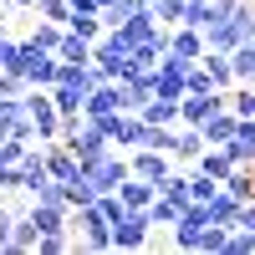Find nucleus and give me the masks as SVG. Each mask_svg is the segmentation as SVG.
<instances>
[{
  "label": "nucleus",
  "instance_id": "473e14b6",
  "mask_svg": "<svg viewBox=\"0 0 255 255\" xmlns=\"http://www.w3.org/2000/svg\"><path fill=\"white\" fill-rule=\"evenodd\" d=\"M215 179H204V174H189V199H199V204H209V199H215Z\"/></svg>",
  "mask_w": 255,
  "mask_h": 255
},
{
  "label": "nucleus",
  "instance_id": "f704fd0d",
  "mask_svg": "<svg viewBox=\"0 0 255 255\" xmlns=\"http://www.w3.org/2000/svg\"><path fill=\"white\" fill-rule=\"evenodd\" d=\"M5 138H20V143H36V123H31V113H20L15 123H10V133Z\"/></svg>",
  "mask_w": 255,
  "mask_h": 255
},
{
  "label": "nucleus",
  "instance_id": "a878e982",
  "mask_svg": "<svg viewBox=\"0 0 255 255\" xmlns=\"http://www.w3.org/2000/svg\"><path fill=\"white\" fill-rule=\"evenodd\" d=\"M230 31H235L240 41H255V0H240L235 15H230Z\"/></svg>",
  "mask_w": 255,
  "mask_h": 255
},
{
  "label": "nucleus",
  "instance_id": "f8f14e48",
  "mask_svg": "<svg viewBox=\"0 0 255 255\" xmlns=\"http://www.w3.org/2000/svg\"><path fill=\"white\" fill-rule=\"evenodd\" d=\"M153 194H158V184H153V179H138V174H128V179L118 184V199H123L128 209H148Z\"/></svg>",
  "mask_w": 255,
  "mask_h": 255
},
{
  "label": "nucleus",
  "instance_id": "58836bf2",
  "mask_svg": "<svg viewBox=\"0 0 255 255\" xmlns=\"http://www.w3.org/2000/svg\"><path fill=\"white\" fill-rule=\"evenodd\" d=\"M189 92H215V82H209V72L199 67V61L189 67Z\"/></svg>",
  "mask_w": 255,
  "mask_h": 255
},
{
  "label": "nucleus",
  "instance_id": "c756f323",
  "mask_svg": "<svg viewBox=\"0 0 255 255\" xmlns=\"http://www.w3.org/2000/svg\"><path fill=\"white\" fill-rule=\"evenodd\" d=\"M158 194H174V199H184V204H189V174H179V168H168V174L158 179Z\"/></svg>",
  "mask_w": 255,
  "mask_h": 255
},
{
  "label": "nucleus",
  "instance_id": "5701e85b",
  "mask_svg": "<svg viewBox=\"0 0 255 255\" xmlns=\"http://www.w3.org/2000/svg\"><path fill=\"white\" fill-rule=\"evenodd\" d=\"M225 97H230V113L235 118H255V82H235Z\"/></svg>",
  "mask_w": 255,
  "mask_h": 255
},
{
  "label": "nucleus",
  "instance_id": "f257e3e1",
  "mask_svg": "<svg viewBox=\"0 0 255 255\" xmlns=\"http://www.w3.org/2000/svg\"><path fill=\"white\" fill-rule=\"evenodd\" d=\"M148 235H153L148 209H123V215L113 220V250H143Z\"/></svg>",
  "mask_w": 255,
  "mask_h": 255
},
{
  "label": "nucleus",
  "instance_id": "c85d7f7f",
  "mask_svg": "<svg viewBox=\"0 0 255 255\" xmlns=\"http://www.w3.org/2000/svg\"><path fill=\"white\" fill-rule=\"evenodd\" d=\"M36 20H56V26H67V20H72V0H36Z\"/></svg>",
  "mask_w": 255,
  "mask_h": 255
},
{
  "label": "nucleus",
  "instance_id": "a211bd4d",
  "mask_svg": "<svg viewBox=\"0 0 255 255\" xmlns=\"http://www.w3.org/2000/svg\"><path fill=\"white\" fill-rule=\"evenodd\" d=\"M199 148H204V138H199V128H179V133H174V148H168V153H174V158H184V163H194L199 158Z\"/></svg>",
  "mask_w": 255,
  "mask_h": 255
},
{
  "label": "nucleus",
  "instance_id": "2f4dec72",
  "mask_svg": "<svg viewBox=\"0 0 255 255\" xmlns=\"http://www.w3.org/2000/svg\"><path fill=\"white\" fill-rule=\"evenodd\" d=\"M184 5H189V0H158V5H153L158 26H184Z\"/></svg>",
  "mask_w": 255,
  "mask_h": 255
},
{
  "label": "nucleus",
  "instance_id": "4be33fe9",
  "mask_svg": "<svg viewBox=\"0 0 255 255\" xmlns=\"http://www.w3.org/2000/svg\"><path fill=\"white\" fill-rule=\"evenodd\" d=\"M184 215V199H174V194H153V204H148V220L153 225H174Z\"/></svg>",
  "mask_w": 255,
  "mask_h": 255
},
{
  "label": "nucleus",
  "instance_id": "e433bc0d",
  "mask_svg": "<svg viewBox=\"0 0 255 255\" xmlns=\"http://www.w3.org/2000/svg\"><path fill=\"white\" fill-rule=\"evenodd\" d=\"M26 92V77L20 72H0V97H20Z\"/></svg>",
  "mask_w": 255,
  "mask_h": 255
},
{
  "label": "nucleus",
  "instance_id": "37998d69",
  "mask_svg": "<svg viewBox=\"0 0 255 255\" xmlns=\"http://www.w3.org/2000/svg\"><path fill=\"white\" fill-rule=\"evenodd\" d=\"M108 5H113V0H97V15H102V10H108Z\"/></svg>",
  "mask_w": 255,
  "mask_h": 255
},
{
  "label": "nucleus",
  "instance_id": "ea45409f",
  "mask_svg": "<svg viewBox=\"0 0 255 255\" xmlns=\"http://www.w3.org/2000/svg\"><path fill=\"white\" fill-rule=\"evenodd\" d=\"M20 189V168L15 163H0V194H15Z\"/></svg>",
  "mask_w": 255,
  "mask_h": 255
},
{
  "label": "nucleus",
  "instance_id": "4c0bfd02",
  "mask_svg": "<svg viewBox=\"0 0 255 255\" xmlns=\"http://www.w3.org/2000/svg\"><path fill=\"white\" fill-rule=\"evenodd\" d=\"M26 148H31V143H20V138H0V163H20Z\"/></svg>",
  "mask_w": 255,
  "mask_h": 255
},
{
  "label": "nucleus",
  "instance_id": "7c9ffc66",
  "mask_svg": "<svg viewBox=\"0 0 255 255\" xmlns=\"http://www.w3.org/2000/svg\"><path fill=\"white\" fill-rule=\"evenodd\" d=\"M67 31H77L82 41H97L108 26H102V15H72V20H67Z\"/></svg>",
  "mask_w": 255,
  "mask_h": 255
},
{
  "label": "nucleus",
  "instance_id": "a19ab883",
  "mask_svg": "<svg viewBox=\"0 0 255 255\" xmlns=\"http://www.w3.org/2000/svg\"><path fill=\"white\" fill-rule=\"evenodd\" d=\"M235 225H240V230H255V199H245V204H240V215H235Z\"/></svg>",
  "mask_w": 255,
  "mask_h": 255
},
{
  "label": "nucleus",
  "instance_id": "cd10ccee",
  "mask_svg": "<svg viewBox=\"0 0 255 255\" xmlns=\"http://www.w3.org/2000/svg\"><path fill=\"white\" fill-rule=\"evenodd\" d=\"M225 255H255V230L230 225V235H225Z\"/></svg>",
  "mask_w": 255,
  "mask_h": 255
},
{
  "label": "nucleus",
  "instance_id": "393cba45",
  "mask_svg": "<svg viewBox=\"0 0 255 255\" xmlns=\"http://www.w3.org/2000/svg\"><path fill=\"white\" fill-rule=\"evenodd\" d=\"M61 189H67V209H82V204H92V199H97V189H92V179H87V174L67 179Z\"/></svg>",
  "mask_w": 255,
  "mask_h": 255
},
{
  "label": "nucleus",
  "instance_id": "2eb2a0df",
  "mask_svg": "<svg viewBox=\"0 0 255 255\" xmlns=\"http://www.w3.org/2000/svg\"><path fill=\"white\" fill-rule=\"evenodd\" d=\"M138 113H143V123H153V128H174L179 123V102L174 97H148Z\"/></svg>",
  "mask_w": 255,
  "mask_h": 255
},
{
  "label": "nucleus",
  "instance_id": "6ab92c4d",
  "mask_svg": "<svg viewBox=\"0 0 255 255\" xmlns=\"http://www.w3.org/2000/svg\"><path fill=\"white\" fill-rule=\"evenodd\" d=\"M56 61H92V41H82L77 31H61V41H56Z\"/></svg>",
  "mask_w": 255,
  "mask_h": 255
},
{
  "label": "nucleus",
  "instance_id": "f3484780",
  "mask_svg": "<svg viewBox=\"0 0 255 255\" xmlns=\"http://www.w3.org/2000/svg\"><path fill=\"white\" fill-rule=\"evenodd\" d=\"M240 215V199L230 194V189H215V199H209V225H235Z\"/></svg>",
  "mask_w": 255,
  "mask_h": 255
},
{
  "label": "nucleus",
  "instance_id": "b1692460",
  "mask_svg": "<svg viewBox=\"0 0 255 255\" xmlns=\"http://www.w3.org/2000/svg\"><path fill=\"white\" fill-rule=\"evenodd\" d=\"M82 97H87V92H82V87H67V82H56V87H51V102H56V113H61V118L82 113Z\"/></svg>",
  "mask_w": 255,
  "mask_h": 255
},
{
  "label": "nucleus",
  "instance_id": "423d86ee",
  "mask_svg": "<svg viewBox=\"0 0 255 255\" xmlns=\"http://www.w3.org/2000/svg\"><path fill=\"white\" fill-rule=\"evenodd\" d=\"M128 168H133L138 179H163L168 168H174V153H163V148H133V153H128Z\"/></svg>",
  "mask_w": 255,
  "mask_h": 255
},
{
  "label": "nucleus",
  "instance_id": "a18cd8bd",
  "mask_svg": "<svg viewBox=\"0 0 255 255\" xmlns=\"http://www.w3.org/2000/svg\"><path fill=\"white\" fill-rule=\"evenodd\" d=\"M148 5H158V0H148Z\"/></svg>",
  "mask_w": 255,
  "mask_h": 255
},
{
  "label": "nucleus",
  "instance_id": "412c9836",
  "mask_svg": "<svg viewBox=\"0 0 255 255\" xmlns=\"http://www.w3.org/2000/svg\"><path fill=\"white\" fill-rule=\"evenodd\" d=\"M215 20H220L215 0H189V5H184V26H194V31H209Z\"/></svg>",
  "mask_w": 255,
  "mask_h": 255
},
{
  "label": "nucleus",
  "instance_id": "bb28decb",
  "mask_svg": "<svg viewBox=\"0 0 255 255\" xmlns=\"http://www.w3.org/2000/svg\"><path fill=\"white\" fill-rule=\"evenodd\" d=\"M61 31H67V26H56V20H36V31H31L26 41H31V46H41V51H56Z\"/></svg>",
  "mask_w": 255,
  "mask_h": 255
},
{
  "label": "nucleus",
  "instance_id": "ddd939ff",
  "mask_svg": "<svg viewBox=\"0 0 255 255\" xmlns=\"http://www.w3.org/2000/svg\"><path fill=\"white\" fill-rule=\"evenodd\" d=\"M199 67L209 72V82H215L220 92H230V87H235V72H230V51H209V46H204V56H199Z\"/></svg>",
  "mask_w": 255,
  "mask_h": 255
},
{
  "label": "nucleus",
  "instance_id": "9d476101",
  "mask_svg": "<svg viewBox=\"0 0 255 255\" xmlns=\"http://www.w3.org/2000/svg\"><path fill=\"white\" fill-rule=\"evenodd\" d=\"M168 51L184 56V61H199L204 56V31H194V26H168Z\"/></svg>",
  "mask_w": 255,
  "mask_h": 255
},
{
  "label": "nucleus",
  "instance_id": "4468645a",
  "mask_svg": "<svg viewBox=\"0 0 255 255\" xmlns=\"http://www.w3.org/2000/svg\"><path fill=\"white\" fill-rule=\"evenodd\" d=\"M230 163L225 158V148H199V158H194V174H204V179H215V184H225V174H230Z\"/></svg>",
  "mask_w": 255,
  "mask_h": 255
},
{
  "label": "nucleus",
  "instance_id": "20e7f679",
  "mask_svg": "<svg viewBox=\"0 0 255 255\" xmlns=\"http://www.w3.org/2000/svg\"><path fill=\"white\" fill-rule=\"evenodd\" d=\"M204 230H209V204L189 199V204H184V215L174 220V245H179V250H199Z\"/></svg>",
  "mask_w": 255,
  "mask_h": 255
},
{
  "label": "nucleus",
  "instance_id": "6e6552de",
  "mask_svg": "<svg viewBox=\"0 0 255 255\" xmlns=\"http://www.w3.org/2000/svg\"><path fill=\"white\" fill-rule=\"evenodd\" d=\"M220 148H225V158H230V163H255V118H240V123H235V133H230Z\"/></svg>",
  "mask_w": 255,
  "mask_h": 255
},
{
  "label": "nucleus",
  "instance_id": "aec40b11",
  "mask_svg": "<svg viewBox=\"0 0 255 255\" xmlns=\"http://www.w3.org/2000/svg\"><path fill=\"white\" fill-rule=\"evenodd\" d=\"M230 72H235V82H255V41H240L230 51Z\"/></svg>",
  "mask_w": 255,
  "mask_h": 255
},
{
  "label": "nucleus",
  "instance_id": "7ed1b4c3",
  "mask_svg": "<svg viewBox=\"0 0 255 255\" xmlns=\"http://www.w3.org/2000/svg\"><path fill=\"white\" fill-rule=\"evenodd\" d=\"M82 174L92 179V189H97V194H113V189H118L128 174H133V168H128V153H123V148H108V153H102L92 168H82Z\"/></svg>",
  "mask_w": 255,
  "mask_h": 255
},
{
  "label": "nucleus",
  "instance_id": "9b49d317",
  "mask_svg": "<svg viewBox=\"0 0 255 255\" xmlns=\"http://www.w3.org/2000/svg\"><path fill=\"white\" fill-rule=\"evenodd\" d=\"M15 168H20V189L31 194V189L46 179V143H31L26 153H20V163H15Z\"/></svg>",
  "mask_w": 255,
  "mask_h": 255
},
{
  "label": "nucleus",
  "instance_id": "c03bdc74",
  "mask_svg": "<svg viewBox=\"0 0 255 255\" xmlns=\"http://www.w3.org/2000/svg\"><path fill=\"white\" fill-rule=\"evenodd\" d=\"M0 20H5V0H0Z\"/></svg>",
  "mask_w": 255,
  "mask_h": 255
},
{
  "label": "nucleus",
  "instance_id": "72a5a7b5",
  "mask_svg": "<svg viewBox=\"0 0 255 255\" xmlns=\"http://www.w3.org/2000/svg\"><path fill=\"white\" fill-rule=\"evenodd\" d=\"M225 235H230V225H209V230H204V240H199V250L225 255Z\"/></svg>",
  "mask_w": 255,
  "mask_h": 255
},
{
  "label": "nucleus",
  "instance_id": "79ce46f5",
  "mask_svg": "<svg viewBox=\"0 0 255 255\" xmlns=\"http://www.w3.org/2000/svg\"><path fill=\"white\" fill-rule=\"evenodd\" d=\"M5 5H26V10H36V0H5Z\"/></svg>",
  "mask_w": 255,
  "mask_h": 255
},
{
  "label": "nucleus",
  "instance_id": "39448f33",
  "mask_svg": "<svg viewBox=\"0 0 255 255\" xmlns=\"http://www.w3.org/2000/svg\"><path fill=\"white\" fill-rule=\"evenodd\" d=\"M20 77H26V87H51L56 82V51H41L31 41H20Z\"/></svg>",
  "mask_w": 255,
  "mask_h": 255
},
{
  "label": "nucleus",
  "instance_id": "dca6fc26",
  "mask_svg": "<svg viewBox=\"0 0 255 255\" xmlns=\"http://www.w3.org/2000/svg\"><path fill=\"white\" fill-rule=\"evenodd\" d=\"M36 240H41V230H36V220H31V209H26V215H15V220H10V250H36Z\"/></svg>",
  "mask_w": 255,
  "mask_h": 255
},
{
  "label": "nucleus",
  "instance_id": "0eeeda50",
  "mask_svg": "<svg viewBox=\"0 0 255 255\" xmlns=\"http://www.w3.org/2000/svg\"><path fill=\"white\" fill-rule=\"evenodd\" d=\"M118 108H123V87H118V82H108V77L82 97V118H108V113H118Z\"/></svg>",
  "mask_w": 255,
  "mask_h": 255
},
{
  "label": "nucleus",
  "instance_id": "1a4fd4ad",
  "mask_svg": "<svg viewBox=\"0 0 255 255\" xmlns=\"http://www.w3.org/2000/svg\"><path fill=\"white\" fill-rule=\"evenodd\" d=\"M113 31H118L123 46H138V41H153L158 36V15H153V5H143L138 15H128L123 26H113Z\"/></svg>",
  "mask_w": 255,
  "mask_h": 255
},
{
  "label": "nucleus",
  "instance_id": "f03ea898",
  "mask_svg": "<svg viewBox=\"0 0 255 255\" xmlns=\"http://www.w3.org/2000/svg\"><path fill=\"white\" fill-rule=\"evenodd\" d=\"M61 143H67L72 153H77V163H82V168H92V163H97V158L113 148V143H108V133H102V128H97L92 118H82V128H77L72 138H61Z\"/></svg>",
  "mask_w": 255,
  "mask_h": 255
},
{
  "label": "nucleus",
  "instance_id": "c9c22d12",
  "mask_svg": "<svg viewBox=\"0 0 255 255\" xmlns=\"http://www.w3.org/2000/svg\"><path fill=\"white\" fill-rule=\"evenodd\" d=\"M36 250H41V255H61V250H72V235H41Z\"/></svg>",
  "mask_w": 255,
  "mask_h": 255
}]
</instances>
